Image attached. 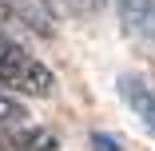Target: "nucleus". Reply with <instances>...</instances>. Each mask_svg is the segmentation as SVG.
<instances>
[{"instance_id":"obj_1","label":"nucleus","mask_w":155,"mask_h":151,"mask_svg":"<svg viewBox=\"0 0 155 151\" xmlns=\"http://www.w3.org/2000/svg\"><path fill=\"white\" fill-rule=\"evenodd\" d=\"M0 87H4V92L48 100V96H56V76H52L48 64H40V60L28 56L24 48L0 44Z\"/></svg>"},{"instance_id":"obj_2","label":"nucleus","mask_w":155,"mask_h":151,"mask_svg":"<svg viewBox=\"0 0 155 151\" xmlns=\"http://www.w3.org/2000/svg\"><path fill=\"white\" fill-rule=\"evenodd\" d=\"M119 96H123V103L143 119V127L155 135V92H151L143 80H135V76H119Z\"/></svg>"},{"instance_id":"obj_3","label":"nucleus","mask_w":155,"mask_h":151,"mask_svg":"<svg viewBox=\"0 0 155 151\" xmlns=\"http://www.w3.org/2000/svg\"><path fill=\"white\" fill-rule=\"evenodd\" d=\"M119 24L139 40H155V0H119Z\"/></svg>"},{"instance_id":"obj_4","label":"nucleus","mask_w":155,"mask_h":151,"mask_svg":"<svg viewBox=\"0 0 155 151\" xmlns=\"http://www.w3.org/2000/svg\"><path fill=\"white\" fill-rule=\"evenodd\" d=\"M0 151H56V135L44 127H12L0 135Z\"/></svg>"},{"instance_id":"obj_5","label":"nucleus","mask_w":155,"mask_h":151,"mask_svg":"<svg viewBox=\"0 0 155 151\" xmlns=\"http://www.w3.org/2000/svg\"><path fill=\"white\" fill-rule=\"evenodd\" d=\"M24 119H28V107L20 100H12V96L0 92V127H20Z\"/></svg>"},{"instance_id":"obj_6","label":"nucleus","mask_w":155,"mask_h":151,"mask_svg":"<svg viewBox=\"0 0 155 151\" xmlns=\"http://www.w3.org/2000/svg\"><path fill=\"white\" fill-rule=\"evenodd\" d=\"M87 147H91V151H123V143H119L115 135H107V131H91V135H87Z\"/></svg>"}]
</instances>
